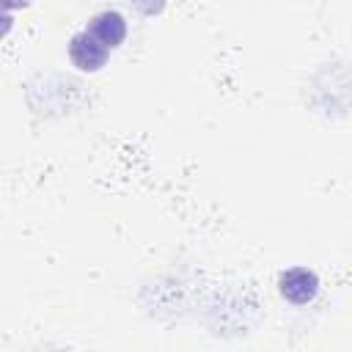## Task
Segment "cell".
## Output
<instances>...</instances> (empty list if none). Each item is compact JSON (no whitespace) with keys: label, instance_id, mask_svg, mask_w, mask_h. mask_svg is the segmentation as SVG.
Wrapping results in <instances>:
<instances>
[{"label":"cell","instance_id":"obj_1","mask_svg":"<svg viewBox=\"0 0 352 352\" xmlns=\"http://www.w3.org/2000/svg\"><path fill=\"white\" fill-rule=\"evenodd\" d=\"M278 292L292 305H308L319 292V275L308 267H289L278 278Z\"/></svg>","mask_w":352,"mask_h":352},{"label":"cell","instance_id":"obj_2","mask_svg":"<svg viewBox=\"0 0 352 352\" xmlns=\"http://www.w3.org/2000/svg\"><path fill=\"white\" fill-rule=\"evenodd\" d=\"M107 47L102 41H96L88 30L82 33H74L69 38V60L80 69V72H99L104 63H107Z\"/></svg>","mask_w":352,"mask_h":352},{"label":"cell","instance_id":"obj_3","mask_svg":"<svg viewBox=\"0 0 352 352\" xmlns=\"http://www.w3.org/2000/svg\"><path fill=\"white\" fill-rule=\"evenodd\" d=\"M88 33L107 50H116L126 38V19L118 11H102L88 22Z\"/></svg>","mask_w":352,"mask_h":352},{"label":"cell","instance_id":"obj_4","mask_svg":"<svg viewBox=\"0 0 352 352\" xmlns=\"http://www.w3.org/2000/svg\"><path fill=\"white\" fill-rule=\"evenodd\" d=\"M143 6H146V0H138V8H140V11H143ZM162 6H165V0H157V3H154V11H160Z\"/></svg>","mask_w":352,"mask_h":352}]
</instances>
